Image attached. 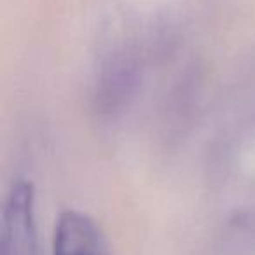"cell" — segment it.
I'll use <instances>...</instances> for the list:
<instances>
[{
  "mask_svg": "<svg viewBox=\"0 0 255 255\" xmlns=\"http://www.w3.org/2000/svg\"><path fill=\"white\" fill-rule=\"evenodd\" d=\"M53 255H112L100 227L88 215L65 212L54 231Z\"/></svg>",
  "mask_w": 255,
  "mask_h": 255,
  "instance_id": "cell-2",
  "label": "cell"
},
{
  "mask_svg": "<svg viewBox=\"0 0 255 255\" xmlns=\"http://www.w3.org/2000/svg\"><path fill=\"white\" fill-rule=\"evenodd\" d=\"M0 255H40L33 217V189L26 182H18L5 203Z\"/></svg>",
  "mask_w": 255,
  "mask_h": 255,
  "instance_id": "cell-1",
  "label": "cell"
}]
</instances>
